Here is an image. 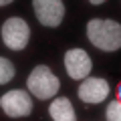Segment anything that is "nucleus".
<instances>
[{"label":"nucleus","mask_w":121,"mask_h":121,"mask_svg":"<svg viewBox=\"0 0 121 121\" xmlns=\"http://www.w3.org/2000/svg\"><path fill=\"white\" fill-rule=\"evenodd\" d=\"M48 115L52 121H77V113L67 97H56L48 105Z\"/></svg>","instance_id":"6e6552de"},{"label":"nucleus","mask_w":121,"mask_h":121,"mask_svg":"<svg viewBox=\"0 0 121 121\" xmlns=\"http://www.w3.org/2000/svg\"><path fill=\"white\" fill-rule=\"evenodd\" d=\"M117 101H119V103H121V83H119V85H117Z\"/></svg>","instance_id":"9b49d317"},{"label":"nucleus","mask_w":121,"mask_h":121,"mask_svg":"<svg viewBox=\"0 0 121 121\" xmlns=\"http://www.w3.org/2000/svg\"><path fill=\"white\" fill-rule=\"evenodd\" d=\"M107 121H121V103L111 101L107 105Z\"/></svg>","instance_id":"9d476101"},{"label":"nucleus","mask_w":121,"mask_h":121,"mask_svg":"<svg viewBox=\"0 0 121 121\" xmlns=\"http://www.w3.org/2000/svg\"><path fill=\"white\" fill-rule=\"evenodd\" d=\"M87 39L99 51L115 52L121 48V24L109 18H93L87 22Z\"/></svg>","instance_id":"f257e3e1"},{"label":"nucleus","mask_w":121,"mask_h":121,"mask_svg":"<svg viewBox=\"0 0 121 121\" xmlns=\"http://www.w3.org/2000/svg\"><path fill=\"white\" fill-rule=\"evenodd\" d=\"M0 107L4 111V115L12 117V119H18V117H28L30 111H32V99H30V93L22 89H14L8 91L2 95L0 99Z\"/></svg>","instance_id":"20e7f679"},{"label":"nucleus","mask_w":121,"mask_h":121,"mask_svg":"<svg viewBox=\"0 0 121 121\" xmlns=\"http://www.w3.org/2000/svg\"><path fill=\"white\" fill-rule=\"evenodd\" d=\"M93 69V60L83 48H69L65 52V71L75 81H85Z\"/></svg>","instance_id":"39448f33"},{"label":"nucleus","mask_w":121,"mask_h":121,"mask_svg":"<svg viewBox=\"0 0 121 121\" xmlns=\"http://www.w3.org/2000/svg\"><path fill=\"white\" fill-rule=\"evenodd\" d=\"M26 89L36 99H52L60 89V81L47 65H36L26 79Z\"/></svg>","instance_id":"f03ea898"},{"label":"nucleus","mask_w":121,"mask_h":121,"mask_svg":"<svg viewBox=\"0 0 121 121\" xmlns=\"http://www.w3.org/2000/svg\"><path fill=\"white\" fill-rule=\"evenodd\" d=\"M91 4H93V6H99V4H105V2H103V0H91Z\"/></svg>","instance_id":"f8f14e48"},{"label":"nucleus","mask_w":121,"mask_h":121,"mask_svg":"<svg viewBox=\"0 0 121 121\" xmlns=\"http://www.w3.org/2000/svg\"><path fill=\"white\" fill-rule=\"evenodd\" d=\"M0 67H2V73H0V83H2V85H6L8 81H12V79H14V73H16V71H14V65L6 59V56H2V59H0Z\"/></svg>","instance_id":"1a4fd4ad"},{"label":"nucleus","mask_w":121,"mask_h":121,"mask_svg":"<svg viewBox=\"0 0 121 121\" xmlns=\"http://www.w3.org/2000/svg\"><path fill=\"white\" fill-rule=\"evenodd\" d=\"M32 8H35L36 20L48 28H56L65 16V4L60 0H35Z\"/></svg>","instance_id":"423d86ee"},{"label":"nucleus","mask_w":121,"mask_h":121,"mask_svg":"<svg viewBox=\"0 0 121 121\" xmlns=\"http://www.w3.org/2000/svg\"><path fill=\"white\" fill-rule=\"evenodd\" d=\"M79 99L87 105L103 103L109 95V83L101 77H87L79 87Z\"/></svg>","instance_id":"0eeeda50"},{"label":"nucleus","mask_w":121,"mask_h":121,"mask_svg":"<svg viewBox=\"0 0 121 121\" xmlns=\"http://www.w3.org/2000/svg\"><path fill=\"white\" fill-rule=\"evenodd\" d=\"M30 40V26L24 18H8L2 24V43L10 51H22Z\"/></svg>","instance_id":"7ed1b4c3"}]
</instances>
